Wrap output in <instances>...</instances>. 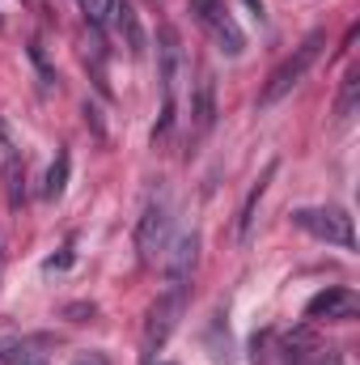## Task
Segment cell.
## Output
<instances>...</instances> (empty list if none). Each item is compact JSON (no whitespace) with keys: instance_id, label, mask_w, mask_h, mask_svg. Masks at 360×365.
<instances>
[{"instance_id":"1","label":"cell","mask_w":360,"mask_h":365,"mask_svg":"<svg viewBox=\"0 0 360 365\" xmlns=\"http://www.w3.org/2000/svg\"><path fill=\"white\" fill-rule=\"evenodd\" d=\"M182 38L174 26H162L157 30V77H162V115H157V128H153V140L157 136H170L174 119H179V86H182Z\"/></svg>"},{"instance_id":"2","label":"cell","mask_w":360,"mask_h":365,"mask_svg":"<svg viewBox=\"0 0 360 365\" xmlns=\"http://www.w3.org/2000/svg\"><path fill=\"white\" fill-rule=\"evenodd\" d=\"M322 47H327V34H322V30H314L301 47H292V56H288V60H280V64L271 68L268 86H263V93H259V106H275V102L292 90V86H301V81H305V73L318 64Z\"/></svg>"},{"instance_id":"3","label":"cell","mask_w":360,"mask_h":365,"mask_svg":"<svg viewBox=\"0 0 360 365\" xmlns=\"http://www.w3.org/2000/svg\"><path fill=\"white\" fill-rule=\"evenodd\" d=\"M186 302H191V284H170V289L153 302V310H149V319H144V357L157 353V349L174 336L179 319L186 314Z\"/></svg>"},{"instance_id":"4","label":"cell","mask_w":360,"mask_h":365,"mask_svg":"<svg viewBox=\"0 0 360 365\" xmlns=\"http://www.w3.org/2000/svg\"><path fill=\"white\" fill-rule=\"evenodd\" d=\"M292 221H297L305 234H314L318 242L356 251V230H352V217H348L344 208H297Z\"/></svg>"},{"instance_id":"5","label":"cell","mask_w":360,"mask_h":365,"mask_svg":"<svg viewBox=\"0 0 360 365\" xmlns=\"http://www.w3.org/2000/svg\"><path fill=\"white\" fill-rule=\"evenodd\" d=\"M191 13H195L199 26H208V34L216 38V47H221L225 56H242V51H246V34H242L238 21L229 17L225 0H191Z\"/></svg>"},{"instance_id":"6","label":"cell","mask_w":360,"mask_h":365,"mask_svg":"<svg viewBox=\"0 0 360 365\" xmlns=\"http://www.w3.org/2000/svg\"><path fill=\"white\" fill-rule=\"evenodd\" d=\"M166 238H170V200L166 195H153L144 204V217L136 225V251H140V264H153L162 251H166Z\"/></svg>"},{"instance_id":"7","label":"cell","mask_w":360,"mask_h":365,"mask_svg":"<svg viewBox=\"0 0 360 365\" xmlns=\"http://www.w3.org/2000/svg\"><path fill=\"white\" fill-rule=\"evenodd\" d=\"M356 293L352 289H344V284H331V289H322L318 297H309V306H305V319H352L356 314Z\"/></svg>"},{"instance_id":"8","label":"cell","mask_w":360,"mask_h":365,"mask_svg":"<svg viewBox=\"0 0 360 365\" xmlns=\"http://www.w3.org/2000/svg\"><path fill=\"white\" fill-rule=\"evenodd\" d=\"M191 119H195V136L212 132V123H216V77H212V68H199V81L191 93Z\"/></svg>"},{"instance_id":"9","label":"cell","mask_w":360,"mask_h":365,"mask_svg":"<svg viewBox=\"0 0 360 365\" xmlns=\"http://www.w3.org/2000/svg\"><path fill=\"white\" fill-rule=\"evenodd\" d=\"M110 21L119 26V34L127 38V51L140 60L144 51H149V38H144V26H140V13L127 4V0H115V13H110Z\"/></svg>"},{"instance_id":"10","label":"cell","mask_w":360,"mask_h":365,"mask_svg":"<svg viewBox=\"0 0 360 365\" xmlns=\"http://www.w3.org/2000/svg\"><path fill=\"white\" fill-rule=\"evenodd\" d=\"M195 259H199V234H182L174 255H170V284H191V272H195Z\"/></svg>"},{"instance_id":"11","label":"cell","mask_w":360,"mask_h":365,"mask_svg":"<svg viewBox=\"0 0 360 365\" xmlns=\"http://www.w3.org/2000/svg\"><path fill=\"white\" fill-rule=\"evenodd\" d=\"M275 170H280V162H268L263 179H255V187L246 191V200H242V208H238V238H250V225H255V208H259V200L268 195V182L275 179Z\"/></svg>"},{"instance_id":"12","label":"cell","mask_w":360,"mask_h":365,"mask_svg":"<svg viewBox=\"0 0 360 365\" xmlns=\"http://www.w3.org/2000/svg\"><path fill=\"white\" fill-rule=\"evenodd\" d=\"M68 170H73V153H68V149H60V153H55V162H51V170H47V187H43V195H47V200H60V195L68 191Z\"/></svg>"},{"instance_id":"13","label":"cell","mask_w":360,"mask_h":365,"mask_svg":"<svg viewBox=\"0 0 360 365\" xmlns=\"http://www.w3.org/2000/svg\"><path fill=\"white\" fill-rule=\"evenodd\" d=\"M4 191H9V208L26 204V166H21V158L4 162Z\"/></svg>"},{"instance_id":"14","label":"cell","mask_w":360,"mask_h":365,"mask_svg":"<svg viewBox=\"0 0 360 365\" xmlns=\"http://www.w3.org/2000/svg\"><path fill=\"white\" fill-rule=\"evenodd\" d=\"M284 365H348L339 349H301V353H288Z\"/></svg>"},{"instance_id":"15","label":"cell","mask_w":360,"mask_h":365,"mask_svg":"<svg viewBox=\"0 0 360 365\" xmlns=\"http://www.w3.org/2000/svg\"><path fill=\"white\" fill-rule=\"evenodd\" d=\"M26 51H30V64L38 68V86H43V90H51V86H55V64H51V56H47V47H43V38H30V47H26Z\"/></svg>"},{"instance_id":"16","label":"cell","mask_w":360,"mask_h":365,"mask_svg":"<svg viewBox=\"0 0 360 365\" xmlns=\"http://www.w3.org/2000/svg\"><path fill=\"white\" fill-rule=\"evenodd\" d=\"M77 4H81V13H85V21H90L93 30H106V26H110L115 0H77Z\"/></svg>"},{"instance_id":"17","label":"cell","mask_w":360,"mask_h":365,"mask_svg":"<svg viewBox=\"0 0 360 365\" xmlns=\"http://www.w3.org/2000/svg\"><path fill=\"white\" fill-rule=\"evenodd\" d=\"M356 93H360V73H356V68H348V77H344V90H339V102H335V115H339V119H348V115H352V106H356Z\"/></svg>"},{"instance_id":"18","label":"cell","mask_w":360,"mask_h":365,"mask_svg":"<svg viewBox=\"0 0 360 365\" xmlns=\"http://www.w3.org/2000/svg\"><path fill=\"white\" fill-rule=\"evenodd\" d=\"M73 264V242H64V251L55 255V259H47V272H55V268H68Z\"/></svg>"},{"instance_id":"19","label":"cell","mask_w":360,"mask_h":365,"mask_svg":"<svg viewBox=\"0 0 360 365\" xmlns=\"http://www.w3.org/2000/svg\"><path fill=\"white\" fill-rule=\"evenodd\" d=\"M13 365H47V357H43V353H30V349H21V353L13 357Z\"/></svg>"},{"instance_id":"20","label":"cell","mask_w":360,"mask_h":365,"mask_svg":"<svg viewBox=\"0 0 360 365\" xmlns=\"http://www.w3.org/2000/svg\"><path fill=\"white\" fill-rule=\"evenodd\" d=\"M73 365H110L102 353H81V357H73Z\"/></svg>"},{"instance_id":"21","label":"cell","mask_w":360,"mask_h":365,"mask_svg":"<svg viewBox=\"0 0 360 365\" xmlns=\"http://www.w3.org/2000/svg\"><path fill=\"white\" fill-rule=\"evenodd\" d=\"M246 9H250L255 17H263V0H246Z\"/></svg>"},{"instance_id":"22","label":"cell","mask_w":360,"mask_h":365,"mask_svg":"<svg viewBox=\"0 0 360 365\" xmlns=\"http://www.w3.org/2000/svg\"><path fill=\"white\" fill-rule=\"evenodd\" d=\"M0 140H9V128H4V119H0Z\"/></svg>"},{"instance_id":"23","label":"cell","mask_w":360,"mask_h":365,"mask_svg":"<svg viewBox=\"0 0 360 365\" xmlns=\"http://www.w3.org/2000/svg\"><path fill=\"white\" fill-rule=\"evenodd\" d=\"M0 264H4V247H0Z\"/></svg>"}]
</instances>
